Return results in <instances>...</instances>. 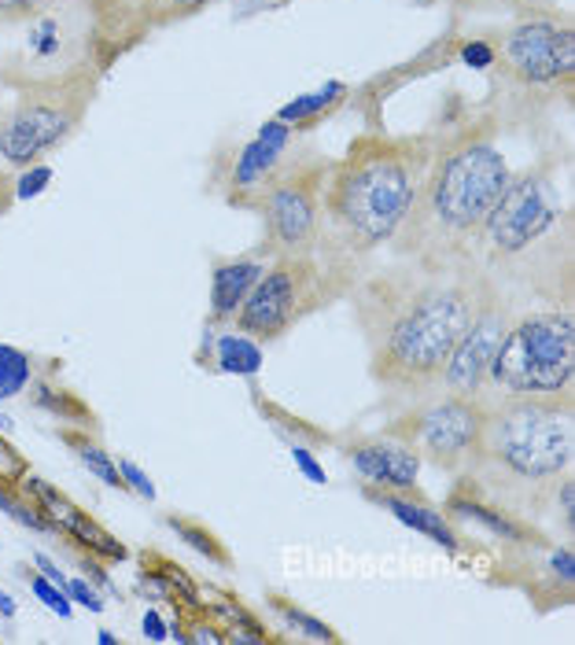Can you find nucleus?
Wrapping results in <instances>:
<instances>
[{"label":"nucleus","mask_w":575,"mask_h":645,"mask_svg":"<svg viewBox=\"0 0 575 645\" xmlns=\"http://www.w3.org/2000/svg\"><path fill=\"white\" fill-rule=\"evenodd\" d=\"M277 4H291V0H277Z\"/></svg>","instance_id":"41"},{"label":"nucleus","mask_w":575,"mask_h":645,"mask_svg":"<svg viewBox=\"0 0 575 645\" xmlns=\"http://www.w3.org/2000/svg\"><path fill=\"white\" fill-rule=\"evenodd\" d=\"M0 200L12 203L15 207V192H12V170H8L4 163H0Z\"/></svg>","instance_id":"36"},{"label":"nucleus","mask_w":575,"mask_h":645,"mask_svg":"<svg viewBox=\"0 0 575 645\" xmlns=\"http://www.w3.org/2000/svg\"><path fill=\"white\" fill-rule=\"evenodd\" d=\"M266 255L259 248L243 251V255H226L214 259L211 266V307H207V332H218L232 325L237 310L243 307V299L251 296L255 280L266 270Z\"/></svg>","instance_id":"16"},{"label":"nucleus","mask_w":575,"mask_h":645,"mask_svg":"<svg viewBox=\"0 0 575 645\" xmlns=\"http://www.w3.org/2000/svg\"><path fill=\"white\" fill-rule=\"evenodd\" d=\"M144 638H152V642H167L170 638V628H167V616H163L159 609H148L144 612Z\"/></svg>","instance_id":"33"},{"label":"nucleus","mask_w":575,"mask_h":645,"mask_svg":"<svg viewBox=\"0 0 575 645\" xmlns=\"http://www.w3.org/2000/svg\"><path fill=\"white\" fill-rule=\"evenodd\" d=\"M291 457H296V465L303 468V476H310L314 483H325V468L318 465V457L307 451V446H291Z\"/></svg>","instance_id":"34"},{"label":"nucleus","mask_w":575,"mask_h":645,"mask_svg":"<svg viewBox=\"0 0 575 645\" xmlns=\"http://www.w3.org/2000/svg\"><path fill=\"white\" fill-rule=\"evenodd\" d=\"M96 642H104V645H119V634H111V631H96Z\"/></svg>","instance_id":"38"},{"label":"nucleus","mask_w":575,"mask_h":645,"mask_svg":"<svg viewBox=\"0 0 575 645\" xmlns=\"http://www.w3.org/2000/svg\"><path fill=\"white\" fill-rule=\"evenodd\" d=\"M34 380V358L23 347L0 344V403L19 398Z\"/></svg>","instance_id":"23"},{"label":"nucleus","mask_w":575,"mask_h":645,"mask_svg":"<svg viewBox=\"0 0 575 645\" xmlns=\"http://www.w3.org/2000/svg\"><path fill=\"white\" fill-rule=\"evenodd\" d=\"M67 598H71L74 605H82L85 612H93V616H100L104 612V594L96 590V583L89 580H82V575H74V580H67Z\"/></svg>","instance_id":"31"},{"label":"nucleus","mask_w":575,"mask_h":645,"mask_svg":"<svg viewBox=\"0 0 575 645\" xmlns=\"http://www.w3.org/2000/svg\"><path fill=\"white\" fill-rule=\"evenodd\" d=\"M457 60H462L465 67H472V71H491V67H494V45L487 41V37L462 41V45H457Z\"/></svg>","instance_id":"30"},{"label":"nucleus","mask_w":575,"mask_h":645,"mask_svg":"<svg viewBox=\"0 0 575 645\" xmlns=\"http://www.w3.org/2000/svg\"><path fill=\"white\" fill-rule=\"evenodd\" d=\"M472 266L520 310H575V222L553 155L513 170L476 237Z\"/></svg>","instance_id":"4"},{"label":"nucleus","mask_w":575,"mask_h":645,"mask_svg":"<svg viewBox=\"0 0 575 645\" xmlns=\"http://www.w3.org/2000/svg\"><path fill=\"white\" fill-rule=\"evenodd\" d=\"M432 148L435 130H369L347 144L344 155L328 166L321 200V266H328L350 288L358 285V277L403 229L432 163Z\"/></svg>","instance_id":"2"},{"label":"nucleus","mask_w":575,"mask_h":645,"mask_svg":"<svg viewBox=\"0 0 575 645\" xmlns=\"http://www.w3.org/2000/svg\"><path fill=\"white\" fill-rule=\"evenodd\" d=\"M15 609H19V605H15L12 594H8V590H0V620H12Z\"/></svg>","instance_id":"37"},{"label":"nucleus","mask_w":575,"mask_h":645,"mask_svg":"<svg viewBox=\"0 0 575 645\" xmlns=\"http://www.w3.org/2000/svg\"><path fill=\"white\" fill-rule=\"evenodd\" d=\"M26 583H31V594L45 605V609H52L56 616H60V620H71V616H74V601L67 598V590H63L60 583H52L48 575H41L37 569L26 572Z\"/></svg>","instance_id":"27"},{"label":"nucleus","mask_w":575,"mask_h":645,"mask_svg":"<svg viewBox=\"0 0 575 645\" xmlns=\"http://www.w3.org/2000/svg\"><path fill=\"white\" fill-rule=\"evenodd\" d=\"M214 369L229 377H255L262 369V344L243 332H221L214 339Z\"/></svg>","instance_id":"19"},{"label":"nucleus","mask_w":575,"mask_h":645,"mask_svg":"<svg viewBox=\"0 0 575 645\" xmlns=\"http://www.w3.org/2000/svg\"><path fill=\"white\" fill-rule=\"evenodd\" d=\"M67 0H0V26H19L26 19L48 12V8H60Z\"/></svg>","instance_id":"29"},{"label":"nucleus","mask_w":575,"mask_h":645,"mask_svg":"<svg viewBox=\"0 0 575 645\" xmlns=\"http://www.w3.org/2000/svg\"><path fill=\"white\" fill-rule=\"evenodd\" d=\"M34 569L41 572V575H48V580H52V583H60L63 590H67V575H63L60 569H56V561H52V557H45V553H34Z\"/></svg>","instance_id":"35"},{"label":"nucleus","mask_w":575,"mask_h":645,"mask_svg":"<svg viewBox=\"0 0 575 645\" xmlns=\"http://www.w3.org/2000/svg\"><path fill=\"white\" fill-rule=\"evenodd\" d=\"M299 136L307 133H296L280 119H266L248 141H240L229 155H221V166L214 174V192L221 195V203L232 211H251L262 184L277 174V166L296 148Z\"/></svg>","instance_id":"12"},{"label":"nucleus","mask_w":575,"mask_h":645,"mask_svg":"<svg viewBox=\"0 0 575 645\" xmlns=\"http://www.w3.org/2000/svg\"><path fill=\"white\" fill-rule=\"evenodd\" d=\"M328 166H333V155L321 152L310 136H299L296 148L277 166V174L262 184L251 211L262 222V237L255 248L266 259L318 255Z\"/></svg>","instance_id":"9"},{"label":"nucleus","mask_w":575,"mask_h":645,"mask_svg":"<svg viewBox=\"0 0 575 645\" xmlns=\"http://www.w3.org/2000/svg\"><path fill=\"white\" fill-rule=\"evenodd\" d=\"M502 119L494 111L469 115L435 130L428 174L417 189L398 237L387 243L392 259L424 270L472 266L476 237L487 214L513 181V163L502 152Z\"/></svg>","instance_id":"3"},{"label":"nucleus","mask_w":575,"mask_h":645,"mask_svg":"<svg viewBox=\"0 0 575 645\" xmlns=\"http://www.w3.org/2000/svg\"><path fill=\"white\" fill-rule=\"evenodd\" d=\"M0 428H4V432H12L15 425H12V420H8V417H0Z\"/></svg>","instance_id":"39"},{"label":"nucleus","mask_w":575,"mask_h":645,"mask_svg":"<svg viewBox=\"0 0 575 645\" xmlns=\"http://www.w3.org/2000/svg\"><path fill=\"white\" fill-rule=\"evenodd\" d=\"M487 291L491 280L476 266L424 270L392 259L358 277L347 299L366 339L369 377L387 403L406 406L435 387Z\"/></svg>","instance_id":"1"},{"label":"nucleus","mask_w":575,"mask_h":645,"mask_svg":"<svg viewBox=\"0 0 575 645\" xmlns=\"http://www.w3.org/2000/svg\"><path fill=\"white\" fill-rule=\"evenodd\" d=\"M48 184H52V166H48V163L23 166V170H15V178H12L15 203H31V200H37L41 192H48Z\"/></svg>","instance_id":"28"},{"label":"nucleus","mask_w":575,"mask_h":645,"mask_svg":"<svg viewBox=\"0 0 575 645\" xmlns=\"http://www.w3.org/2000/svg\"><path fill=\"white\" fill-rule=\"evenodd\" d=\"M446 516H451L454 524L483 527V531H491L494 539H502L505 546L550 542L542 524H531V521H524V516L502 510V505L491 502L465 473L454 476V487H451V494H446Z\"/></svg>","instance_id":"15"},{"label":"nucleus","mask_w":575,"mask_h":645,"mask_svg":"<svg viewBox=\"0 0 575 645\" xmlns=\"http://www.w3.org/2000/svg\"><path fill=\"white\" fill-rule=\"evenodd\" d=\"M100 82L104 71H82L60 82L12 89V100L0 107V163L15 174L60 152L89 119Z\"/></svg>","instance_id":"8"},{"label":"nucleus","mask_w":575,"mask_h":645,"mask_svg":"<svg viewBox=\"0 0 575 645\" xmlns=\"http://www.w3.org/2000/svg\"><path fill=\"white\" fill-rule=\"evenodd\" d=\"M366 498L380 510H387L395 516V521H403L409 531L424 535V539H432L435 546H443V550L457 553L462 550V535H457V524L451 521L446 513L435 510L432 502H428V494H403V491H373V487H362Z\"/></svg>","instance_id":"17"},{"label":"nucleus","mask_w":575,"mask_h":645,"mask_svg":"<svg viewBox=\"0 0 575 645\" xmlns=\"http://www.w3.org/2000/svg\"><path fill=\"white\" fill-rule=\"evenodd\" d=\"M516 302L505 299L499 288L487 291L483 307L476 310L472 325L465 329V336L457 339L454 355L446 358L443 373L435 377V387L432 391H446V395H462V398H476L480 395V384H483V373L487 366H491L494 350H499L505 329L513 325L516 318Z\"/></svg>","instance_id":"13"},{"label":"nucleus","mask_w":575,"mask_h":645,"mask_svg":"<svg viewBox=\"0 0 575 645\" xmlns=\"http://www.w3.org/2000/svg\"><path fill=\"white\" fill-rule=\"evenodd\" d=\"M63 443L71 446V451L77 454V462L89 468L96 480L107 483L111 491H125V487H122V473H119V457L107 454L89 432H82V428H63Z\"/></svg>","instance_id":"20"},{"label":"nucleus","mask_w":575,"mask_h":645,"mask_svg":"<svg viewBox=\"0 0 575 645\" xmlns=\"http://www.w3.org/2000/svg\"><path fill=\"white\" fill-rule=\"evenodd\" d=\"M119 473H122V487L130 494H141L144 502H155V483L148 480V473H144L141 465L130 462V457H119Z\"/></svg>","instance_id":"32"},{"label":"nucleus","mask_w":575,"mask_h":645,"mask_svg":"<svg viewBox=\"0 0 575 645\" xmlns=\"http://www.w3.org/2000/svg\"><path fill=\"white\" fill-rule=\"evenodd\" d=\"M513 398H575V310H516L476 403L491 406Z\"/></svg>","instance_id":"6"},{"label":"nucleus","mask_w":575,"mask_h":645,"mask_svg":"<svg viewBox=\"0 0 575 645\" xmlns=\"http://www.w3.org/2000/svg\"><path fill=\"white\" fill-rule=\"evenodd\" d=\"M347 100H350V85H344V82H325L321 89H310V93L291 96V100L280 107L273 119H280L285 126H291L296 133H307L310 126H318V122H325L328 115H336Z\"/></svg>","instance_id":"18"},{"label":"nucleus","mask_w":575,"mask_h":645,"mask_svg":"<svg viewBox=\"0 0 575 645\" xmlns=\"http://www.w3.org/2000/svg\"><path fill=\"white\" fill-rule=\"evenodd\" d=\"M266 605H269V612L277 616V623H285V628L296 631L299 638H307V642H339L336 628H328L321 616L307 612L303 605H296L291 598H285V594H266Z\"/></svg>","instance_id":"21"},{"label":"nucleus","mask_w":575,"mask_h":645,"mask_svg":"<svg viewBox=\"0 0 575 645\" xmlns=\"http://www.w3.org/2000/svg\"><path fill=\"white\" fill-rule=\"evenodd\" d=\"M0 513H8L15 524H23V527H31V531H56L52 521L45 516V510L37 502H31V498H23V494H15V491H8L4 483H0Z\"/></svg>","instance_id":"26"},{"label":"nucleus","mask_w":575,"mask_h":645,"mask_svg":"<svg viewBox=\"0 0 575 645\" xmlns=\"http://www.w3.org/2000/svg\"><path fill=\"white\" fill-rule=\"evenodd\" d=\"M575 465V398H513L483 406L462 473L502 510L542 524Z\"/></svg>","instance_id":"5"},{"label":"nucleus","mask_w":575,"mask_h":645,"mask_svg":"<svg viewBox=\"0 0 575 645\" xmlns=\"http://www.w3.org/2000/svg\"><path fill=\"white\" fill-rule=\"evenodd\" d=\"M211 4H218V0H144V23H148V31H155V26H173L189 15H200Z\"/></svg>","instance_id":"25"},{"label":"nucleus","mask_w":575,"mask_h":645,"mask_svg":"<svg viewBox=\"0 0 575 645\" xmlns=\"http://www.w3.org/2000/svg\"><path fill=\"white\" fill-rule=\"evenodd\" d=\"M483 406L476 398L446 395V391H428L414 403L398 406L395 417L380 432L406 443L421 457V465L440 468L443 476H457L469 462V451L480 432Z\"/></svg>","instance_id":"11"},{"label":"nucleus","mask_w":575,"mask_h":645,"mask_svg":"<svg viewBox=\"0 0 575 645\" xmlns=\"http://www.w3.org/2000/svg\"><path fill=\"white\" fill-rule=\"evenodd\" d=\"M8 211H12V203H4V200H0V218H4Z\"/></svg>","instance_id":"40"},{"label":"nucleus","mask_w":575,"mask_h":645,"mask_svg":"<svg viewBox=\"0 0 575 645\" xmlns=\"http://www.w3.org/2000/svg\"><path fill=\"white\" fill-rule=\"evenodd\" d=\"M31 391H34V403L48 409V414H56V417H63V420H77V425H85V428H93L96 420L89 414V406L85 403H77V398L71 395V391H63L60 384H48V380H31Z\"/></svg>","instance_id":"24"},{"label":"nucleus","mask_w":575,"mask_h":645,"mask_svg":"<svg viewBox=\"0 0 575 645\" xmlns=\"http://www.w3.org/2000/svg\"><path fill=\"white\" fill-rule=\"evenodd\" d=\"M167 524L173 527V535H178L181 542H189L200 557H207V561L221 564V569H232V553L226 550V542L218 539V531H211L207 524L192 521V516H178V513H170Z\"/></svg>","instance_id":"22"},{"label":"nucleus","mask_w":575,"mask_h":645,"mask_svg":"<svg viewBox=\"0 0 575 645\" xmlns=\"http://www.w3.org/2000/svg\"><path fill=\"white\" fill-rule=\"evenodd\" d=\"M347 462L358 473L362 487L373 491H403V494H424L421 491V457L398 443L392 435H369L347 443Z\"/></svg>","instance_id":"14"},{"label":"nucleus","mask_w":575,"mask_h":645,"mask_svg":"<svg viewBox=\"0 0 575 645\" xmlns=\"http://www.w3.org/2000/svg\"><path fill=\"white\" fill-rule=\"evenodd\" d=\"M494 45V89L516 93L520 104L564 96L575 77V23L558 8H535L483 34Z\"/></svg>","instance_id":"7"},{"label":"nucleus","mask_w":575,"mask_h":645,"mask_svg":"<svg viewBox=\"0 0 575 645\" xmlns=\"http://www.w3.org/2000/svg\"><path fill=\"white\" fill-rule=\"evenodd\" d=\"M350 285L339 280L333 270L321 266L318 255L269 259L251 296L232 318V329L259 339L262 347L285 339L299 321L321 314L336 299H347Z\"/></svg>","instance_id":"10"}]
</instances>
